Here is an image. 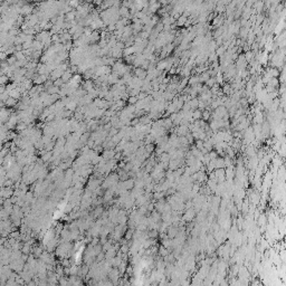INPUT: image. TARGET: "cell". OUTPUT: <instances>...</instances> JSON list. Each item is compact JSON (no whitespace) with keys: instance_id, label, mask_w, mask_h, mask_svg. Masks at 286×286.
<instances>
[{"instance_id":"6","label":"cell","mask_w":286,"mask_h":286,"mask_svg":"<svg viewBox=\"0 0 286 286\" xmlns=\"http://www.w3.org/2000/svg\"><path fill=\"white\" fill-rule=\"evenodd\" d=\"M1 2H2V0H0V6H1Z\"/></svg>"},{"instance_id":"3","label":"cell","mask_w":286,"mask_h":286,"mask_svg":"<svg viewBox=\"0 0 286 286\" xmlns=\"http://www.w3.org/2000/svg\"><path fill=\"white\" fill-rule=\"evenodd\" d=\"M7 82H8V76L1 75V76H0V85H5Z\"/></svg>"},{"instance_id":"5","label":"cell","mask_w":286,"mask_h":286,"mask_svg":"<svg viewBox=\"0 0 286 286\" xmlns=\"http://www.w3.org/2000/svg\"><path fill=\"white\" fill-rule=\"evenodd\" d=\"M152 209H153V205H149L148 210H152Z\"/></svg>"},{"instance_id":"1","label":"cell","mask_w":286,"mask_h":286,"mask_svg":"<svg viewBox=\"0 0 286 286\" xmlns=\"http://www.w3.org/2000/svg\"><path fill=\"white\" fill-rule=\"evenodd\" d=\"M32 6L28 5V4H25V5L21 7V14L25 15V16H28V15L32 14Z\"/></svg>"},{"instance_id":"4","label":"cell","mask_w":286,"mask_h":286,"mask_svg":"<svg viewBox=\"0 0 286 286\" xmlns=\"http://www.w3.org/2000/svg\"><path fill=\"white\" fill-rule=\"evenodd\" d=\"M200 115H201V113H200V112H194V119H199V117H200Z\"/></svg>"},{"instance_id":"2","label":"cell","mask_w":286,"mask_h":286,"mask_svg":"<svg viewBox=\"0 0 286 286\" xmlns=\"http://www.w3.org/2000/svg\"><path fill=\"white\" fill-rule=\"evenodd\" d=\"M6 105L7 106H14L15 104H16V100L15 98H12L11 96H9L7 100H6Z\"/></svg>"}]
</instances>
